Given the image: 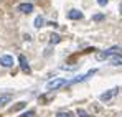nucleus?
I'll return each mask as SVG.
<instances>
[{"label":"nucleus","instance_id":"nucleus-1","mask_svg":"<svg viewBox=\"0 0 122 117\" xmlns=\"http://www.w3.org/2000/svg\"><path fill=\"white\" fill-rule=\"evenodd\" d=\"M69 84V81H66V79H63V78H55V79H51V81H48L46 82V89H60V87H63V86H68Z\"/></svg>","mask_w":122,"mask_h":117},{"label":"nucleus","instance_id":"nucleus-17","mask_svg":"<svg viewBox=\"0 0 122 117\" xmlns=\"http://www.w3.org/2000/svg\"><path fill=\"white\" fill-rule=\"evenodd\" d=\"M97 3H99L101 7H106V5L109 3V0H97Z\"/></svg>","mask_w":122,"mask_h":117},{"label":"nucleus","instance_id":"nucleus-14","mask_svg":"<svg viewBox=\"0 0 122 117\" xmlns=\"http://www.w3.org/2000/svg\"><path fill=\"white\" fill-rule=\"evenodd\" d=\"M76 114H78V117H89V114H87L84 109H78V112H76Z\"/></svg>","mask_w":122,"mask_h":117},{"label":"nucleus","instance_id":"nucleus-16","mask_svg":"<svg viewBox=\"0 0 122 117\" xmlns=\"http://www.w3.org/2000/svg\"><path fill=\"white\" fill-rule=\"evenodd\" d=\"M35 116V111H28V112H25L21 117H33Z\"/></svg>","mask_w":122,"mask_h":117},{"label":"nucleus","instance_id":"nucleus-7","mask_svg":"<svg viewBox=\"0 0 122 117\" xmlns=\"http://www.w3.org/2000/svg\"><path fill=\"white\" fill-rule=\"evenodd\" d=\"M109 61H111L112 66H122V53L121 55H112Z\"/></svg>","mask_w":122,"mask_h":117},{"label":"nucleus","instance_id":"nucleus-9","mask_svg":"<svg viewBox=\"0 0 122 117\" xmlns=\"http://www.w3.org/2000/svg\"><path fill=\"white\" fill-rule=\"evenodd\" d=\"M109 56H111V55L107 53V50H106V51H99V53H96V59H97V61H104V59H107Z\"/></svg>","mask_w":122,"mask_h":117},{"label":"nucleus","instance_id":"nucleus-6","mask_svg":"<svg viewBox=\"0 0 122 117\" xmlns=\"http://www.w3.org/2000/svg\"><path fill=\"white\" fill-rule=\"evenodd\" d=\"M68 18H69V20H81L82 18V13L79 12V10L73 8V10H69V12H68Z\"/></svg>","mask_w":122,"mask_h":117},{"label":"nucleus","instance_id":"nucleus-10","mask_svg":"<svg viewBox=\"0 0 122 117\" xmlns=\"http://www.w3.org/2000/svg\"><path fill=\"white\" fill-rule=\"evenodd\" d=\"M41 26H45V18L43 17H36L35 18V28H41Z\"/></svg>","mask_w":122,"mask_h":117},{"label":"nucleus","instance_id":"nucleus-12","mask_svg":"<svg viewBox=\"0 0 122 117\" xmlns=\"http://www.w3.org/2000/svg\"><path fill=\"white\" fill-rule=\"evenodd\" d=\"M25 107V102H18L17 106H13V107H10V112H17V111H20Z\"/></svg>","mask_w":122,"mask_h":117},{"label":"nucleus","instance_id":"nucleus-13","mask_svg":"<svg viewBox=\"0 0 122 117\" xmlns=\"http://www.w3.org/2000/svg\"><path fill=\"white\" fill-rule=\"evenodd\" d=\"M56 117H74V114L73 112H60V114H56Z\"/></svg>","mask_w":122,"mask_h":117},{"label":"nucleus","instance_id":"nucleus-2","mask_svg":"<svg viewBox=\"0 0 122 117\" xmlns=\"http://www.w3.org/2000/svg\"><path fill=\"white\" fill-rule=\"evenodd\" d=\"M18 63H20V68H21V71H23V73H26V74H30V73H31V68H30L28 61H26V58H25L23 55L18 56Z\"/></svg>","mask_w":122,"mask_h":117},{"label":"nucleus","instance_id":"nucleus-15","mask_svg":"<svg viewBox=\"0 0 122 117\" xmlns=\"http://www.w3.org/2000/svg\"><path fill=\"white\" fill-rule=\"evenodd\" d=\"M102 18H104V15H102V13H97V15H94V17H92L94 21H101Z\"/></svg>","mask_w":122,"mask_h":117},{"label":"nucleus","instance_id":"nucleus-5","mask_svg":"<svg viewBox=\"0 0 122 117\" xmlns=\"http://www.w3.org/2000/svg\"><path fill=\"white\" fill-rule=\"evenodd\" d=\"M17 10L21 12V13H31V12H33V5H31V3H20V5L17 7Z\"/></svg>","mask_w":122,"mask_h":117},{"label":"nucleus","instance_id":"nucleus-4","mask_svg":"<svg viewBox=\"0 0 122 117\" xmlns=\"http://www.w3.org/2000/svg\"><path fill=\"white\" fill-rule=\"evenodd\" d=\"M117 91H119L117 87H116V89H111V91H106V92H102V94H101V97H99V99H101V101H109V99H112L116 94H117Z\"/></svg>","mask_w":122,"mask_h":117},{"label":"nucleus","instance_id":"nucleus-8","mask_svg":"<svg viewBox=\"0 0 122 117\" xmlns=\"http://www.w3.org/2000/svg\"><path fill=\"white\" fill-rule=\"evenodd\" d=\"M12 101V94H2L0 96V107H3L5 104H8Z\"/></svg>","mask_w":122,"mask_h":117},{"label":"nucleus","instance_id":"nucleus-3","mask_svg":"<svg viewBox=\"0 0 122 117\" xmlns=\"http://www.w3.org/2000/svg\"><path fill=\"white\" fill-rule=\"evenodd\" d=\"M0 64L3 68H10V66H13V58L10 55H3V56H0Z\"/></svg>","mask_w":122,"mask_h":117},{"label":"nucleus","instance_id":"nucleus-11","mask_svg":"<svg viewBox=\"0 0 122 117\" xmlns=\"http://www.w3.org/2000/svg\"><path fill=\"white\" fill-rule=\"evenodd\" d=\"M61 38H60V35H56V33H51V36H50V43L51 45H56V43H60Z\"/></svg>","mask_w":122,"mask_h":117}]
</instances>
